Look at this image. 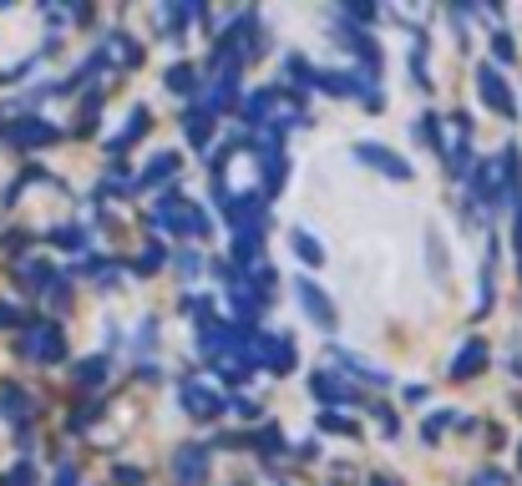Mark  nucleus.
Returning <instances> with one entry per match:
<instances>
[{"mask_svg": "<svg viewBox=\"0 0 522 486\" xmlns=\"http://www.w3.org/2000/svg\"><path fill=\"white\" fill-rule=\"evenodd\" d=\"M482 365H487V345H467V350L457 355L452 375H462V380H467V375H472V370H482Z\"/></svg>", "mask_w": 522, "mask_h": 486, "instance_id": "14", "label": "nucleus"}, {"mask_svg": "<svg viewBox=\"0 0 522 486\" xmlns=\"http://www.w3.org/2000/svg\"><path fill=\"white\" fill-rule=\"evenodd\" d=\"M183 132H188V142H193V147H203V142L213 137V112H208V107L188 112V117H183Z\"/></svg>", "mask_w": 522, "mask_h": 486, "instance_id": "9", "label": "nucleus"}, {"mask_svg": "<svg viewBox=\"0 0 522 486\" xmlns=\"http://www.w3.org/2000/svg\"><path fill=\"white\" fill-rule=\"evenodd\" d=\"M26 355H31V360H41V365H56V360L66 355V345H61V324L36 319L31 330H26Z\"/></svg>", "mask_w": 522, "mask_h": 486, "instance_id": "2", "label": "nucleus"}, {"mask_svg": "<svg viewBox=\"0 0 522 486\" xmlns=\"http://www.w3.org/2000/svg\"><path fill=\"white\" fill-rule=\"evenodd\" d=\"M56 486H77V471H71V466H61V471H56Z\"/></svg>", "mask_w": 522, "mask_h": 486, "instance_id": "25", "label": "nucleus"}, {"mask_svg": "<svg viewBox=\"0 0 522 486\" xmlns=\"http://www.w3.org/2000/svg\"><path fill=\"white\" fill-rule=\"evenodd\" d=\"M6 319H16V314H11V309H6V304H0V324H6Z\"/></svg>", "mask_w": 522, "mask_h": 486, "instance_id": "27", "label": "nucleus"}, {"mask_svg": "<svg viewBox=\"0 0 522 486\" xmlns=\"http://www.w3.org/2000/svg\"><path fill=\"white\" fill-rule=\"evenodd\" d=\"M477 87H482V102H487L492 112H502V117L517 112V97L507 92V81H502L497 66H477Z\"/></svg>", "mask_w": 522, "mask_h": 486, "instance_id": "4", "label": "nucleus"}, {"mask_svg": "<svg viewBox=\"0 0 522 486\" xmlns=\"http://www.w3.org/2000/svg\"><path fill=\"white\" fill-rule=\"evenodd\" d=\"M183 405H188L193 416H218V405H223V400H218L203 380H188V385H183Z\"/></svg>", "mask_w": 522, "mask_h": 486, "instance_id": "8", "label": "nucleus"}, {"mask_svg": "<svg viewBox=\"0 0 522 486\" xmlns=\"http://www.w3.org/2000/svg\"><path fill=\"white\" fill-rule=\"evenodd\" d=\"M168 87H173V92H198V71H193V66H173V71H168Z\"/></svg>", "mask_w": 522, "mask_h": 486, "instance_id": "21", "label": "nucleus"}, {"mask_svg": "<svg viewBox=\"0 0 522 486\" xmlns=\"http://www.w3.org/2000/svg\"><path fill=\"white\" fill-rule=\"evenodd\" d=\"M173 173H178V152H158L153 162H147V173H142V183H147V188H153V183H168Z\"/></svg>", "mask_w": 522, "mask_h": 486, "instance_id": "11", "label": "nucleus"}, {"mask_svg": "<svg viewBox=\"0 0 522 486\" xmlns=\"http://www.w3.org/2000/svg\"><path fill=\"white\" fill-rule=\"evenodd\" d=\"M107 56H117L122 66H137L142 61V46H132V36H107Z\"/></svg>", "mask_w": 522, "mask_h": 486, "instance_id": "13", "label": "nucleus"}, {"mask_svg": "<svg viewBox=\"0 0 522 486\" xmlns=\"http://www.w3.org/2000/svg\"><path fill=\"white\" fill-rule=\"evenodd\" d=\"M26 390H16V385H6V390H0V411H6L11 421H26Z\"/></svg>", "mask_w": 522, "mask_h": 486, "instance_id": "16", "label": "nucleus"}, {"mask_svg": "<svg viewBox=\"0 0 522 486\" xmlns=\"http://www.w3.org/2000/svg\"><path fill=\"white\" fill-rule=\"evenodd\" d=\"M477 486H502V476H497V471H487V476H482Z\"/></svg>", "mask_w": 522, "mask_h": 486, "instance_id": "26", "label": "nucleus"}, {"mask_svg": "<svg viewBox=\"0 0 522 486\" xmlns=\"http://www.w3.org/2000/svg\"><path fill=\"white\" fill-rule=\"evenodd\" d=\"M294 249H300V259H305V264H320V259H325L320 238H315L310 228H294Z\"/></svg>", "mask_w": 522, "mask_h": 486, "instance_id": "15", "label": "nucleus"}, {"mask_svg": "<svg viewBox=\"0 0 522 486\" xmlns=\"http://www.w3.org/2000/svg\"><path fill=\"white\" fill-rule=\"evenodd\" d=\"M6 486H36V471H31V466L21 461V466H16V471L6 476Z\"/></svg>", "mask_w": 522, "mask_h": 486, "instance_id": "23", "label": "nucleus"}, {"mask_svg": "<svg viewBox=\"0 0 522 486\" xmlns=\"http://www.w3.org/2000/svg\"><path fill=\"white\" fill-rule=\"evenodd\" d=\"M279 183H284V152H279V147H269V152H264V188L274 193Z\"/></svg>", "mask_w": 522, "mask_h": 486, "instance_id": "18", "label": "nucleus"}, {"mask_svg": "<svg viewBox=\"0 0 522 486\" xmlns=\"http://www.w3.org/2000/svg\"><path fill=\"white\" fill-rule=\"evenodd\" d=\"M158 228H173V233H193V238H203L208 233V213L198 208V203H183V198H173V193H163L158 198Z\"/></svg>", "mask_w": 522, "mask_h": 486, "instance_id": "1", "label": "nucleus"}, {"mask_svg": "<svg viewBox=\"0 0 522 486\" xmlns=\"http://www.w3.org/2000/svg\"><path fill=\"white\" fill-rule=\"evenodd\" d=\"M259 243H264V233H234V259L249 269V264H259Z\"/></svg>", "mask_w": 522, "mask_h": 486, "instance_id": "12", "label": "nucleus"}, {"mask_svg": "<svg viewBox=\"0 0 522 486\" xmlns=\"http://www.w3.org/2000/svg\"><path fill=\"white\" fill-rule=\"evenodd\" d=\"M355 157L360 162H370V168H376V173H386V178H411V162L406 157H396L391 147H381V142H355Z\"/></svg>", "mask_w": 522, "mask_h": 486, "instance_id": "3", "label": "nucleus"}, {"mask_svg": "<svg viewBox=\"0 0 522 486\" xmlns=\"http://www.w3.org/2000/svg\"><path fill=\"white\" fill-rule=\"evenodd\" d=\"M310 390H315L320 400H330V405H350V400H355V390H345L335 375H315V380H310Z\"/></svg>", "mask_w": 522, "mask_h": 486, "instance_id": "10", "label": "nucleus"}, {"mask_svg": "<svg viewBox=\"0 0 522 486\" xmlns=\"http://www.w3.org/2000/svg\"><path fill=\"white\" fill-rule=\"evenodd\" d=\"M51 137H56V127H46L41 117H26V122L6 127V142H16V147H41V142H51Z\"/></svg>", "mask_w": 522, "mask_h": 486, "instance_id": "7", "label": "nucleus"}, {"mask_svg": "<svg viewBox=\"0 0 522 486\" xmlns=\"http://www.w3.org/2000/svg\"><path fill=\"white\" fill-rule=\"evenodd\" d=\"M173 476H178V486H203L208 481V446H183L173 456Z\"/></svg>", "mask_w": 522, "mask_h": 486, "instance_id": "5", "label": "nucleus"}, {"mask_svg": "<svg viewBox=\"0 0 522 486\" xmlns=\"http://www.w3.org/2000/svg\"><path fill=\"white\" fill-rule=\"evenodd\" d=\"M376 486H391V481H376Z\"/></svg>", "mask_w": 522, "mask_h": 486, "instance_id": "28", "label": "nucleus"}, {"mask_svg": "<svg viewBox=\"0 0 522 486\" xmlns=\"http://www.w3.org/2000/svg\"><path fill=\"white\" fill-rule=\"evenodd\" d=\"M294 289H300V304H305V314L320 324V330H335V304H330V299L315 289V279H300Z\"/></svg>", "mask_w": 522, "mask_h": 486, "instance_id": "6", "label": "nucleus"}, {"mask_svg": "<svg viewBox=\"0 0 522 486\" xmlns=\"http://www.w3.org/2000/svg\"><path fill=\"white\" fill-rule=\"evenodd\" d=\"M107 370H112V365H107L102 355H92V360H82V365H77V380H82V385H102V380H107Z\"/></svg>", "mask_w": 522, "mask_h": 486, "instance_id": "20", "label": "nucleus"}, {"mask_svg": "<svg viewBox=\"0 0 522 486\" xmlns=\"http://www.w3.org/2000/svg\"><path fill=\"white\" fill-rule=\"evenodd\" d=\"M142 132H147V112H142V107H137V112H132V117H127V127H122V137H117V142H112V152H122V147H127V142H137V137H142Z\"/></svg>", "mask_w": 522, "mask_h": 486, "instance_id": "19", "label": "nucleus"}, {"mask_svg": "<svg viewBox=\"0 0 522 486\" xmlns=\"http://www.w3.org/2000/svg\"><path fill=\"white\" fill-rule=\"evenodd\" d=\"M492 41H497V56H502V61H507V56H512V36H502V31H497V36H492Z\"/></svg>", "mask_w": 522, "mask_h": 486, "instance_id": "24", "label": "nucleus"}, {"mask_svg": "<svg viewBox=\"0 0 522 486\" xmlns=\"http://www.w3.org/2000/svg\"><path fill=\"white\" fill-rule=\"evenodd\" d=\"M335 360H340V365H345L350 375H365L370 385H386V380H391L386 370H370V360H360V355H335Z\"/></svg>", "mask_w": 522, "mask_h": 486, "instance_id": "17", "label": "nucleus"}, {"mask_svg": "<svg viewBox=\"0 0 522 486\" xmlns=\"http://www.w3.org/2000/svg\"><path fill=\"white\" fill-rule=\"evenodd\" d=\"M56 243H61V249H82L87 233H82V228H61V233H56Z\"/></svg>", "mask_w": 522, "mask_h": 486, "instance_id": "22", "label": "nucleus"}]
</instances>
